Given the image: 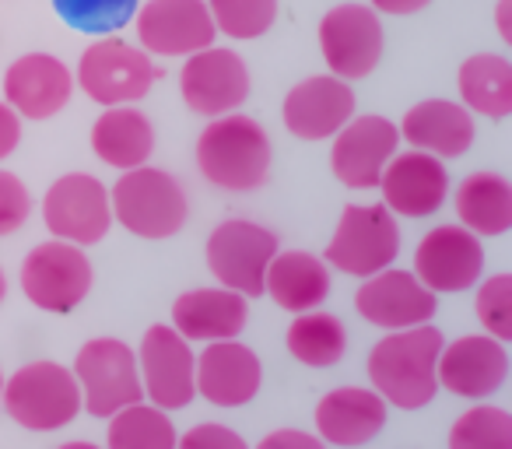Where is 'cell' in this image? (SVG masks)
<instances>
[{"label": "cell", "mask_w": 512, "mask_h": 449, "mask_svg": "<svg viewBox=\"0 0 512 449\" xmlns=\"http://www.w3.org/2000/svg\"><path fill=\"white\" fill-rule=\"evenodd\" d=\"M442 341L446 337L432 323L390 330L369 351V362H365L372 390L390 407H400V411H421V407H428L435 400V393H439L435 365H439Z\"/></svg>", "instance_id": "1"}, {"label": "cell", "mask_w": 512, "mask_h": 449, "mask_svg": "<svg viewBox=\"0 0 512 449\" xmlns=\"http://www.w3.org/2000/svg\"><path fill=\"white\" fill-rule=\"evenodd\" d=\"M197 169L207 183L221 190H256L267 183L271 172V137L253 116L235 109L211 116V123L197 137Z\"/></svg>", "instance_id": "2"}, {"label": "cell", "mask_w": 512, "mask_h": 449, "mask_svg": "<svg viewBox=\"0 0 512 449\" xmlns=\"http://www.w3.org/2000/svg\"><path fill=\"white\" fill-rule=\"evenodd\" d=\"M109 204H113V221H120L130 236L151 239V243L183 232L190 218L183 183L172 172L151 169L148 162L123 169V176L109 190Z\"/></svg>", "instance_id": "3"}, {"label": "cell", "mask_w": 512, "mask_h": 449, "mask_svg": "<svg viewBox=\"0 0 512 449\" xmlns=\"http://www.w3.org/2000/svg\"><path fill=\"white\" fill-rule=\"evenodd\" d=\"M158 78H162V71L155 67L148 50L127 43V39H116L109 32L81 53L78 71H74V88H81L102 109L137 106L155 88Z\"/></svg>", "instance_id": "4"}, {"label": "cell", "mask_w": 512, "mask_h": 449, "mask_svg": "<svg viewBox=\"0 0 512 449\" xmlns=\"http://www.w3.org/2000/svg\"><path fill=\"white\" fill-rule=\"evenodd\" d=\"M0 411L29 432H57L81 414L78 379L60 362H29L4 379Z\"/></svg>", "instance_id": "5"}, {"label": "cell", "mask_w": 512, "mask_h": 449, "mask_svg": "<svg viewBox=\"0 0 512 449\" xmlns=\"http://www.w3.org/2000/svg\"><path fill=\"white\" fill-rule=\"evenodd\" d=\"M18 281H22L25 299L36 309L67 316L92 295L95 271L85 246H74L67 239H46L25 253Z\"/></svg>", "instance_id": "6"}, {"label": "cell", "mask_w": 512, "mask_h": 449, "mask_svg": "<svg viewBox=\"0 0 512 449\" xmlns=\"http://www.w3.org/2000/svg\"><path fill=\"white\" fill-rule=\"evenodd\" d=\"M74 379L81 390V411L92 418H109L120 407L144 400L141 372H137V351L120 337H92L78 348L74 358Z\"/></svg>", "instance_id": "7"}, {"label": "cell", "mask_w": 512, "mask_h": 449, "mask_svg": "<svg viewBox=\"0 0 512 449\" xmlns=\"http://www.w3.org/2000/svg\"><path fill=\"white\" fill-rule=\"evenodd\" d=\"M400 225L386 204H348L327 243V264L351 278H369L397 260Z\"/></svg>", "instance_id": "8"}, {"label": "cell", "mask_w": 512, "mask_h": 449, "mask_svg": "<svg viewBox=\"0 0 512 449\" xmlns=\"http://www.w3.org/2000/svg\"><path fill=\"white\" fill-rule=\"evenodd\" d=\"M278 250V236L267 225H256L249 218H228L207 236L204 257L218 285L256 299L264 295L267 264Z\"/></svg>", "instance_id": "9"}, {"label": "cell", "mask_w": 512, "mask_h": 449, "mask_svg": "<svg viewBox=\"0 0 512 449\" xmlns=\"http://www.w3.org/2000/svg\"><path fill=\"white\" fill-rule=\"evenodd\" d=\"M137 372H141L144 397L162 411H183L197 397V355L190 341L172 323H155L144 330L137 348Z\"/></svg>", "instance_id": "10"}, {"label": "cell", "mask_w": 512, "mask_h": 449, "mask_svg": "<svg viewBox=\"0 0 512 449\" xmlns=\"http://www.w3.org/2000/svg\"><path fill=\"white\" fill-rule=\"evenodd\" d=\"M43 221L53 239L95 246L113 229V204H109L106 183L88 172H67L53 179L43 197Z\"/></svg>", "instance_id": "11"}, {"label": "cell", "mask_w": 512, "mask_h": 449, "mask_svg": "<svg viewBox=\"0 0 512 449\" xmlns=\"http://www.w3.org/2000/svg\"><path fill=\"white\" fill-rule=\"evenodd\" d=\"M320 53L337 78H369L383 60V22L369 4H337L320 22Z\"/></svg>", "instance_id": "12"}, {"label": "cell", "mask_w": 512, "mask_h": 449, "mask_svg": "<svg viewBox=\"0 0 512 449\" xmlns=\"http://www.w3.org/2000/svg\"><path fill=\"white\" fill-rule=\"evenodd\" d=\"M484 274V239L463 225H435L414 250V278L435 295L470 292Z\"/></svg>", "instance_id": "13"}, {"label": "cell", "mask_w": 512, "mask_h": 449, "mask_svg": "<svg viewBox=\"0 0 512 449\" xmlns=\"http://www.w3.org/2000/svg\"><path fill=\"white\" fill-rule=\"evenodd\" d=\"M134 32L151 57H190L218 36L204 0H144L134 11Z\"/></svg>", "instance_id": "14"}, {"label": "cell", "mask_w": 512, "mask_h": 449, "mask_svg": "<svg viewBox=\"0 0 512 449\" xmlns=\"http://www.w3.org/2000/svg\"><path fill=\"white\" fill-rule=\"evenodd\" d=\"M179 95L200 116H221L249 99V67L228 46H204L190 53L179 71Z\"/></svg>", "instance_id": "15"}, {"label": "cell", "mask_w": 512, "mask_h": 449, "mask_svg": "<svg viewBox=\"0 0 512 449\" xmlns=\"http://www.w3.org/2000/svg\"><path fill=\"white\" fill-rule=\"evenodd\" d=\"M439 390L463 400H488L509 379V351L505 341L491 334H463L456 341H442L435 365Z\"/></svg>", "instance_id": "16"}, {"label": "cell", "mask_w": 512, "mask_h": 449, "mask_svg": "<svg viewBox=\"0 0 512 449\" xmlns=\"http://www.w3.org/2000/svg\"><path fill=\"white\" fill-rule=\"evenodd\" d=\"M400 151V130L393 120L379 113L351 116L334 134L330 148V169L337 183L348 190H372L383 176L386 162Z\"/></svg>", "instance_id": "17"}, {"label": "cell", "mask_w": 512, "mask_h": 449, "mask_svg": "<svg viewBox=\"0 0 512 449\" xmlns=\"http://www.w3.org/2000/svg\"><path fill=\"white\" fill-rule=\"evenodd\" d=\"M355 309L372 327L404 330L418 327V323H432V316L439 313V295L428 292L414 278V271H400L390 264L362 281V288L355 292Z\"/></svg>", "instance_id": "18"}, {"label": "cell", "mask_w": 512, "mask_h": 449, "mask_svg": "<svg viewBox=\"0 0 512 449\" xmlns=\"http://www.w3.org/2000/svg\"><path fill=\"white\" fill-rule=\"evenodd\" d=\"M197 397L214 407H246L260 393L264 383V365L249 344L225 337V341H207L197 355Z\"/></svg>", "instance_id": "19"}, {"label": "cell", "mask_w": 512, "mask_h": 449, "mask_svg": "<svg viewBox=\"0 0 512 449\" xmlns=\"http://www.w3.org/2000/svg\"><path fill=\"white\" fill-rule=\"evenodd\" d=\"M379 193L383 204L390 207L397 218H428L435 214L449 197V172L442 158L428 155V151H404L386 162L383 176H379Z\"/></svg>", "instance_id": "20"}, {"label": "cell", "mask_w": 512, "mask_h": 449, "mask_svg": "<svg viewBox=\"0 0 512 449\" xmlns=\"http://www.w3.org/2000/svg\"><path fill=\"white\" fill-rule=\"evenodd\" d=\"M355 116V92L337 74H313L285 95L281 120L299 141H330Z\"/></svg>", "instance_id": "21"}, {"label": "cell", "mask_w": 512, "mask_h": 449, "mask_svg": "<svg viewBox=\"0 0 512 449\" xmlns=\"http://www.w3.org/2000/svg\"><path fill=\"white\" fill-rule=\"evenodd\" d=\"M74 74L53 53H25L4 71V102L25 120H50L71 102Z\"/></svg>", "instance_id": "22"}, {"label": "cell", "mask_w": 512, "mask_h": 449, "mask_svg": "<svg viewBox=\"0 0 512 449\" xmlns=\"http://www.w3.org/2000/svg\"><path fill=\"white\" fill-rule=\"evenodd\" d=\"M386 411L372 386H337L316 404V435L330 446H365L386 428Z\"/></svg>", "instance_id": "23"}, {"label": "cell", "mask_w": 512, "mask_h": 449, "mask_svg": "<svg viewBox=\"0 0 512 449\" xmlns=\"http://www.w3.org/2000/svg\"><path fill=\"white\" fill-rule=\"evenodd\" d=\"M400 137L411 148L428 151L435 158H460L470 151L477 137L474 113L463 102L453 99H425L418 106H411L400 120Z\"/></svg>", "instance_id": "24"}, {"label": "cell", "mask_w": 512, "mask_h": 449, "mask_svg": "<svg viewBox=\"0 0 512 449\" xmlns=\"http://www.w3.org/2000/svg\"><path fill=\"white\" fill-rule=\"evenodd\" d=\"M249 316V299L242 292L218 285V288H193L172 302V327L186 341H225L239 337Z\"/></svg>", "instance_id": "25"}, {"label": "cell", "mask_w": 512, "mask_h": 449, "mask_svg": "<svg viewBox=\"0 0 512 449\" xmlns=\"http://www.w3.org/2000/svg\"><path fill=\"white\" fill-rule=\"evenodd\" d=\"M264 292L285 313L320 309L330 295V264L306 250H288V253L278 250L271 257V264H267Z\"/></svg>", "instance_id": "26"}, {"label": "cell", "mask_w": 512, "mask_h": 449, "mask_svg": "<svg viewBox=\"0 0 512 449\" xmlns=\"http://www.w3.org/2000/svg\"><path fill=\"white\" fill-rule=\"evenodd\" d=\"M453 207L463 229L481 239H498L512 229V183L491 169L470 172L456 186Z\"/></svg>", "instance_id": "27"}, {"label": "cell", "mask_w": 512, "mask_h": 449, "mask_svg": "<svg viewBox=\"0 0 512 449\" xmlns=\"http://www.w3.org/2000/svg\"><path fill=\"white\" fill-rule=\"evenodd\" d=\"M92 151L99 162L113 169H134L144 165L155 151V127L137 106H106L92 123Z\"/></svg>", "instance_id": "28"}, {"label": "cell", "mask_w": 512, "mask_h": 449, "mask_svg": "<svg viewBox=\"0 0 512 449\" xmlns=\"http://www.w3.org/2000/svg\"><path fill=\"white\" fill-rule=\"evenodd\" d=\"M460 102L477 116L505 120L512 113V64L498 53H474L456 71Z\"/></svg>", "instance_id": "29"}, {"label": "cell", "mask_w": 512, "mask_h": 449, "mask_svg": "<svg viewBox=\"0 0 512 449\" xmlns=\"http://www.w3.org/2000/svg\"><path fill=\"white\" fill-rule=\"evenodd\" d=\"M285 344L295 362L309 365V369H334L348 351V330L334 313L306 309V313H295Z\"/></svg>", "instance_id": "30"}, {"label": "cell", "mask_w": 512, "mask_h": 449, "mask_svg": "<svg viewBox=\"0 0 512 449\" xmlns=\"http://www.w3.org/2000/svg\"><path fill=\"white\" fill-rule=\"evenodd\" d=\"M106 442L109 449H172L176 446V425L169 421V411H162L158 404H134L120 407L109 414Z\"/></svg>", "instance_id": "31"}, {"label": "cell", "mask_w": 512, "mask_h": 449, "mask_svg": "<svg viewBox=\"0 0 512 449\" xmlns=\"http://www.w3.org/2000/svg\"><path fill=\"white\" fill-rule=\"evenodd\" d=\"M453 449H509L512 446V414L495 404H474L449 428Z\"/></svg>", "instance_id": "32"}, {"label": "cell", "mask_w": 512, "mask_h": 449, "mask_svg": "<svg viewBox=\"0 0 512 449\" xmlns=\"http://www.w3.org/2000/svg\"><path fill=\"white\" fill-rule=\"evenodd\" d=\"M211 11V22L221 36L239 39H260L278 22V0H204Z\"/></svg>", "instance_id": "33"}, {"label": "cell", "mask_w": 512, "mask_h": 449, "mask_svg": "<svg viewBox=\"0 0 512 449\" xmlns=\"http://www.w3.org/2000/svg\"><path fill=\"white\" fill-rule=\"evenodd\" d=\"M141 0H53L57 15L88 36H109L134 18Z\"/></svg>", "instance_id": "34"}, {"label": "cell", "mask_w": 512, "mask_h": 449, "mask_svg": "<svg viewBox=\"0 0 512 449\" xmlns=\"http://www.w3.org/2000/svg\"><path fill=\"white\" fill-rule=\"evenodd\" d=\"M474 313L484 334L498 337V341H512V274L502 271L484 278V285L477 288Z\"/></svg>", "instance_id": "35"}, {"label": "cell", "mask_w": 512, "mask_h": 449, "mask_svg": "<svg viewBox=\"0 0 512 449\" xmlns=\"http://www.w3.org/2000/svg\"><path fill=\"white\" fill-rule=\"evenodd\" d=\"M32 214V193L15 172L0 169V239L15 236Z\"/></svg>", "instance_id": "36"}, {"label": "cell", "mask_w": 512, "mask_h": 449, "mask_svg": "<svg viewBox=\"0 0 512 449\" xmlns=\"http://www.w3.org/2000/svg\"><path fill=\"white\" fill-rule=\"evenodd\" d=\"M176 442H183L186 449H246V439L225 425H197Z\"/></svg>", "instance_id": "37"}, {"label": "cell", "mask_w": 512, "mask_h": 449, "mask_svg": "<svg viewBox=\"0 0 512 449\" xmlns=\"http://www.w3.org/2000/svg\"><path fill=\"white\" fill-rule=\"evenodd\" d=\"M18 141H22V116L8 102H0V162L18 148Z\"/></svg>", "instance_id": "38"}, {"label": "cell", "mask_w": 512, "mask_h": 449, "mask_svg": "<svg viewBox=\"0 0 512 449\" xmlns=\"http://www.w3.org/2000/svg\"><path fill=\"white\" fill-rule=\"evenodd\" d=\"M264 449H320V435L299 432V428H281L264 439Z\"/></svg>", "instance_id": "39"}, {"label": "cell", "mask_w": 512, "mask_h": 449, "mask_svg": "<svg viewBox=\"0 0 512 449\" xmlns=\"http://www.w3.org/2000/svg\"><path fill=\"white\" fill-rule=\"evenodd\" d=\"M432 0H369V8L376 11V15H418V11H425Z\"/></svg>", "instance_id": "40"}, {"label": "cell", "mask_w": 512, "mask_h": 449, "mask_svg": "<svg viewBox=\"0 0 512 449\" xmlns=\"http://www.w3.org/2000/svg\"><path fill=\"white\" fill-rule=\"evenodd\" d=\"M509 4H512V0H498V11H495L498 36H502L505 43H512V29H509Z\"/></svg>", "instance_id": "41"}, {"label": "cell", "mask_w": 512, "mask_h": 449, "mask_svg": "<svg viewBox=\"0 0 512 449\" xmlns=\"http://www.w3.org/2000/svg\"><path fill=\"white\" fill-rule=\"evenodd\" d=\"M8 299V278H4V267H0V306Z\"/></svg>", "instance_id": "42"}, {"label": "cell", "mask_w": 512, "mask_h": 449, "mask_svg": "<svg viewBox=\"0 0 512 449\" xmlns=\"http://www.w3.org/2000/svg\"><path fill=\"white\" fill-rule=\"evenodd\" d=\"M0 400H4V372H0Z\"/></svg>", "instance_id": "43"}]
</instances>
